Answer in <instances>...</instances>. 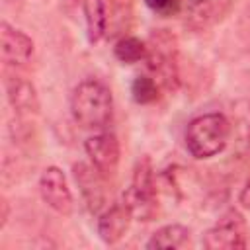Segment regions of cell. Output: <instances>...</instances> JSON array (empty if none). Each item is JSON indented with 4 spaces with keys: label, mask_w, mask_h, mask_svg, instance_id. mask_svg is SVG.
I'll list each match as a JSON object with an SVG mask.
<instances>
[{
    "label": "cell",
    "mask_w": 250,
    "mask_h": 250,
    "mask_svg": "<svg viewBox=\"0 0 250 250\" xmlns=\"http://www.w3.org/2000/svg\"><path fill=\"white\" fill-rule=\"evenodd\" d=\"M70 113L84 129H104L113 117V96L111 90L96 80H82L70 96Z\"/></svg>",
    "instance_id": "obj_1"
},
{
    "label": "cell",
    "mask_w": 250,
    "mask_h": 250,
    "mask_svg": "<svg viewBox=\"0 0 250 250\" xmlns=\"http://www.w3.org/2000/svg\"><path fill=\"white\" fill-rule=\"evenodd\" d=\"M230 139V123L223 113H203L189 121L186 146L191 156L203 160L223 152Z\"/></svg>",
    "instance_id": "obj_2"
},
{
    "label": "cell",
    "mask_w": 250,
    "mask_h": 250,
    "mask_svg": "<svg viewBox=\"0 0 250 250\" xmlns=\"http://www.w3.org/2000/svg\"><path fill=\"white\" fill-rule=\"evenodd\" d=\"M121 203L129 209L131 217L137 221L154 219V215L158 211V199H156L152 166H150V160L146 156L137 162V166L133 170L131 186L125 189Z\"/></svg>",
    "instance_id": "obj_3"
},
{
    "label": "cell",
    "mask_w": 250,
    "mask_h": 250,
    "mask_svg": "<svg viewBox=\"0 0 250 250\" xmlns=\"http://www.w3.org/2000/svg\"><path fill=\"white\" fill-rule=\"evenodd\" d=\"M146 66L150 70V76L164 88H176L178 86V64H176V43L174 37L158 31L150 37L146 45Z\"/></svg>",
    "instance_id": "obj_4"
},
{
    "label": "cell",
    "mask_w": 250,
    "mask_h": 250,
    "mask_svg": "<svg viewBox=\"0 0 250 250\" xmlns=\"http://www.w3.org/2000/svg\"><path fill=\"white\" fill-rule=\"evenodd\" d=\"M248 242L244 217L236 209H229L203 234V246L209 250H242Z\"/></svg>",
    "instance_id": "obj_5"
},
{
    "label": "cell",
    "mask_w": 250,
    "mask_h": 250,
    "mask_svg": "<svg viewBox=\"0 0 250 250\" xmlns=\"http://www.w3.org/2000/svg\"><path fill=\"white\" fill-rule=\"evenodd\" d=\"M72 176L74 182L82 193L84 203L92 213H102V209L107 203V188H105V176L92 164L86 162H76L72 166Z\"/></svg>",
    "instance_id": "obj_6"
},
{
    "label": "cell",
    "mask_w": 250,
    "mask_h": 250,
    "mask_svg": "<svg viewBox=\"0 0 250 250\" xmlns=\"http://www.w3.org/2000/svg\"><path fill=\"white\" fill-rule=\"evenodd\" d=\"M39 193H41L43 201L59 215L72 213V209H74L72 193H70V188H68L66 178L61 168L49 166L43 170V174L39 178Z\"/></svg>",
    "instance_id": "obj_7"
},
{
    "label": "cell",
    "mask_w": 250,
    "mask_h": 250,
    "mask_svg": "<svg viewBox=\"0 0 250 250\" xmlns=\"http://www.w3.org/2000/svg\"><path fill=\"white\" fill-rule=\"evenodd\" d=\"M0 51H2V61L6 66L23 68L31 61L33 41L21 29H16L8 21H2L0 23Z\"/></svg>",
    "instance_id": "obj_8"
},
{
    "label": "cell",
    "mask_w": 250,
    "mask_h": 250,
    "mask_svg": "<svg viewBox=\"0 0 250 250\" xmlns=\"http://www.w3.org/2000/svg\"><path fill=\"white\" fill-rule=\"evenodd\" d=\"M86 154L90 156L92 164L107 178L115 174L117 164H119V141L113 133H98L86 139L84 143Z\"/></svg>",
    "instance_id": "obj_9"
},
{
    "label": "cell",
    "mask_w": 250,
    "mask_h": 250,
    "mask_svg": "<svg viewBox=\"0 0 250 250\" xmlns=\"http://www.w3.org/2000/svg\"><path fill=\"white\" fill-rule=\"evenodd\" d=\"M131 213L123 203H115L100 213L98 219V234L105 244H115L123 238V234L129 229Z\"/></svg>",
    "instance_id": "obj_10"
},
{
    "label": "cell",
    "mask_w": 250,
    "mask_h": 250,
    "mask_svg": "<svg viewBox=\"0 0 250 250\" xmlns=\"http://www.w3.org/2000/svg\"><path fill=\"white\" fill-rule=\"evenodd\" d=\"M232 117L229 119L230 123V139L232 141V150L236 156H242L250 148V100H238L232 105Z\"/></svg>",
    "instance_id": "obj_11"
},
{
    "label": "cell",
    "mask_w": 250,
    "mask_h": 250,
    "mask_svg": "<svg viewBox=\"0 0 250 250\" xmlns=\"http://www.w3.org/2000/svg\"><path fill=\"white\" fill-rule=\"evenodd\" d=\"M6 92H8V100L12 104V107L20 113V115H31L37 113L39 109V102H37V94L35 88L29 80L21 78V76H8L6 78Z\"/></svg>",
    "instance_id": "obj_12"
},
{
    "label": "cell",
    "mask_w": 250,
    "mask_h": 250,
    "mask_svg": "<svg viewBox=\"0 0 250 250\" xmlns=\"http://www.w3.org/2000/svg\"><path fill=\"white\" fill-rule=\"evenodd\" d=\"M191 238V230L184 225H164L158 230L152 232V236L146 242L148 250H176L182 248L189 242Z\"/></svg>",
    "instance_id": "obj_13"
},
{
    "label": "cell",
    "mask_w": 250,
    "mask_h": 250,
    "mask_svg": "<svg viewBox=\"0 0 250 250\" xmlns=\"http://www.w3.org/2000/svg\"><path fill=\"white\" fill-rule=\"evenodd\" d=\"M86 33L90 43H98L105 33V4L104 0H84Z\"/></svg>",
    "instance_id": "obj_14"
},
{
    "label": "cell",
    "mask_w": 250,
    "mask_h": 250,
    "mask_svg": "<svg viewBox=\"0 0 250 250\" xmlns=\"http://www.w3.org/2000/svg\"><path fill=\"white\" fill-rule=\"evenodd\" d=\"M113 53L115 57L125 62V64H133V62H139L146 57V43L141 41L139 37H121L115 47H113Z\"/></svg>",
    "instance_id": "obj_15"
},
{
    "label": "cell",
    "mask_w": 250,
    "mask_h": 250,
    "mask_svg": "<svg viewBox=\"0 0 250 250\" xmlns=\"http://www.w3.org/2000/svg\"><path fill=\"white\" fill-rule=\"evenodd\" d=\"M160 84L150 74H139L131 84V94L137 104H152L158 100Z\"/></svg>",
    "instance_id": "obj_16"
},
{
    "label": "cell",
    "mask_w": 250,
    "mask_h": 250,
    "mask_svg": "<svg viewBox=\"0 0 250 250\" xmlns=\"http://www.w3.org/2000/svg\"><path fill=\"white\" fill-rule=\"evenodd\" d=\"M211 16V0H188L186 2V20L195 25L201 27Z\"/></svg>",
    "instance_id": "obj_17"
},
{
    "label": "cell",
    "mask_w": 250,
    "mask_h": 250,
    "mask_svg": "<svg viewBox=\"0 0 250 250\" xmlns=\"http://www.w3.org/2000/svg\"><path fill=\"white\" fill-rule=\"evenodd\" d=\"M145 2H146V6H148L152 12L162 14V16H168V14L176 12L180 0H145Z\"/></svg>",
    "instance_id": "obj_18"
},
{
    "label": "cell",
    "mask_w": 250,
    "mask_h": 250,
    "mask_svg": "<svg viewBox=\"0 0 250 250\" xmlns=\"http://www.w3.org/2000/svg\"><path fill=\"white\" fill-rule=\"evenodd\" d=\"M238 201H240V205H242L244 209H250V180H248L246 186L242 188V191H240V195H238Z\"/></svg>",
    "instance_id": "obj_19"
},
{
    "label": "cell",
    "mask_w": 250,
    "mask_h": 250,
    "mask_svg": "<svg viewBox=\"0 0 250 250\" xmlns=\"http://www.w3.org/2000/svg\"><path fill=\"white\" fill-rule=\"evenodd\" d=\"M2 205H4V213H2V225H6V217H8V201L4 199V201H2Z\"/></svg>",
    "instance_id": "obj_20"
}]
</instances>
